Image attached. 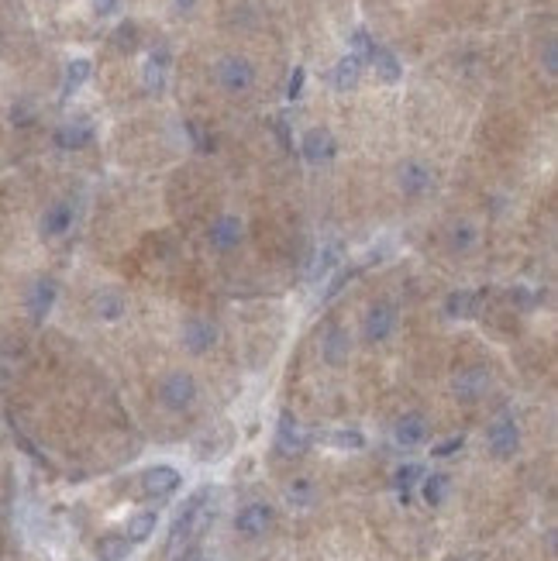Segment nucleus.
Segmentation results:
<instances>
[{"instance_id":"aec40b11","label":"nucleus","mask_w":558,"mask_h":561,"mask_svg":"<svg viewBox=\"0 0 558 561\" xmlns=\"http://www.w3.org/2000/svg\"><path fill=\"white\" fill-rule=\"evenodd\" d=\"M124 310H128V300H124V293H118V289H101L93 296V314L101 321H121Z\"/></svg>"},{"instance_id":"2eb2a0df","label":"nucleus","mask_w":558,"mask_h":561,"mask_svg":"<svg viewBox=\"0 0 558 561\" xmlns=\"http://www.w3.org/2000/svg\"><path fill=\"white\" fill-rule=\"evenodd\" d=\"M397 179H400V189L407 193V197H424L428 189H431V183H435V176H431V169L424 166V162H403L400 172H397Z\"/></svg>"},{"instance_id":"f8f14e48","label":"nucleus","mask_w":558,"mask_h":561,"mask_svg":"<svg viewBox=\"0 0 558 561\" xmlns=\"http://www.w3.org/2000/svg\"><path fill=\"white\" fill-rule=\"evenodd\" d=\"M179 482L183 479H179V472H176L173 465H156V469H149L141 476V493L162 499V496H173L179 489Z\"/></svg>"},{"instance_id":"f257e3e1","label":"nucleus","mask_w":558,"mask_h":561,"mask_svg":"<svg viewBox=\"0 0 558 561\" xmlns=\"http://www.w3.org/2000/svg\"><path fill=\"white\" fill-rule=\"evenodd\" d=\"M214 503H217V489H214V486H200V489L179 507L176 524H173V530H169V561H179V555H187L193 541L210 527V520H214Z\"/></svg>"},{"instance_id":"a19ab883","label":"nucleus","mask_w":558,"mask_h":561,"mask_svg":"<svg viewBox=\"0 0 558 561\" xmlns=\"http://www.w3.org/2000/svg\"><path fill=\"white\" fill-rule=\"evenodd\" d=\"M190 561H200V558H190Z\"/></svg>"},{"instance_id":"c756f323","label":"nucleus","mask_w":558,"mask_h":561,"mask_svg":"<svg viewBox=\"0 0 558 561\" xmlns=\"http://www.w3.org/2000/svg\"><path fill=\"white\" fill-rule=\"evenodd\" d=\"M332 444H334V448H349V451H359V448H366V438H362V430L342 427V430H334V434H332Z\"/></svg>"},{"instance_id":"7c9ffc66","label":"nucleus","mask_w":558,"mask_h":561,"mask_svg":"<svg viewBox=\"0 0 558 561\" xmlns=\"http://www.w3.org/2000/svg\"><path fill=\"white\" fill-rule=\"evenodd\" d=\"M372 45H376V42L369 38L366 28H355V32H351V52L349 55H355L359 63H369V52H372Z\"/></svg>"},{"instance_id":"2f4dec72","label":"nucleus","mask_w":558,"mask_h":561,"mask_svg":"<svg viewBox=\"0 0 558 561\" xmlns=\"http://www.w3.org/2000/svg\"><path fill=\"white\" fill-rule=\"evenodd\" d=\"M420 476H424V472H420V465H403L400 472H397V489H400V499H403V503L410 499V486H414V482H418Z\"/></svg>"},{"instance_id":"6ab92c4d","label":"nucleus","mask_w":558,"mask_h":561,"mask_svg":"<svg viewBox=\"0 0 558 561\" xmlns=\"http://www.w3.org/2000/svg\"><path fill=\"white\" fill-rule=\"evenodd\" d=\"M166 69H169V52L166 49L149 52L145 69H141V83H145L149 93H162V86H166Z\"/></svg>"},{"instance_id":"ea45409f","label":"nucleus","mask_w":558,"mask_h":561,"mask_svg":"<svg viewBox=\"0 0 558 561\" xmlns=\"http://www.w3.org/2000/svg\"><path fill=\"white\" fill-rule=\"evenodd\" d=\"M197 0H176V11H190Z\"/></svg>"},{"instance_id":"f704fd0d","label":"nucleus","mask_w":558,"mask_h":561,"mask_svg":"<svg viewBox=\"0 0 558 561\" xmlns=\"http://www.w3.org/2000/svg\"><path fill=\"white\" fill-rule=\"evenodd\" d=\"M472 245H476V227L472 224H458L452 231V248L455 252H469Z\"/></svg>"},{"instance_id":"cd10ccee","label":"nucleus","mask_w":558,"mask_h":561,"mask_svg":"<svg viewBox=\"0 0 558 561\" xmlns=\"http://www.w3.org/2000/svg\"><path fill=\"white\" fill-rule=\"evenodd\" d=\"M448 486H452V479L445 476V472H431V476L424 479L420 493H424V499H428L431 507H441V503H445V496H448Z\"/></svg>"},{"instance_id":"5701e85b","label":"nucleus","mask_w":558,"mask_h":561,"mask_svg":"<svg viewBox=\"0 0 558 561\" xmlns=\"http://www.w3.org/2000/svg\"><path fill=\"white\" fill-rule=\"evenodd\" d=\"M156 524H159V513L156 510H141V513H135V517L128 520L124 537H128L131 545H141V541H149V537L156 534Z\"/></svg>"},{"instance_id":"9d476101","label":"nucleus","mask_w":558,"mask_h":561,"mask_svg":"<svg viewBox=\"0 0 558 561\" xmlns=\"http://www.w3.org/2000/svg\"><path fill=\"white\" fill-rule=\"evenodd\" d=\"M55 279H35L32 283V289H28V296H24V310H28V317L35 324H42L45 317H49V310H53L55 304Z\"/></svg>"},{"instance_id":"412c9836","label":"nucleus","mask_w":558,"mask_h":561,"mask_svg":"<svg viewBox=\"0 0 558 561\" xmlns=\"http://www.w3.org/2000/svg\"><path fill=\"white\" fill-rule=\"evenodd\" d=\"M359 76H362V63L355 59V55H345V59H338V66L332 73V83L338 93H349L359 86Z\"/></svg>"},{"instance_id":"b1692460","label":"nucleus","mask_w":558,"mask_h":561,"mask_svg":"<svg viewBox=\"0 0 558 561\" xmlns=\"http://www.w3.org/2000/svg\"><path fill=\"white\" fill-rule=\"evenodd\" d=\"M97 558L101 561H124L128 558V551H131V541L124 537V534H104V537H97Z\"/></svg>"},{"instance_id":"473e14b6","label":"nucleus","mask_w":558,"mask_h":561,"mask_svg":"<svg viewBox=\"0 0 558 561\" xmlns=\"http://www.w3.org/2000/svg\"><path fill=\"white\" fill-rule=\"evenodd\" d=\"M359 273V266H338V276H334L332 283H328V289H324V296H321V300H324V304H328V300H334V296H338V293H342V286H345V283H349L351 276Z\"/></svg>"},{"instance_id":"dca6fc26","label":"nucleus","mask_w":558,"mask_h":561,"mask_svg":"<svg viewBox=\"0 0 558 561\" xmlns=\"http://www.w3.org/2000/svg\"><path fill=\"white\" fill-rule=\"evenodd\" d=\"M90 138H93V124L87 118H72L55 128V145L66 149V152H76V149L90 145Z\"/></svg>"},{"instance_id":"f03ea898","label":"nucleus","mask_w":558,"mask_h":561,"mask_svg":"<svg viewBox=\"0 0 558 561\" xmlns=\"http://www.w3.org/2000/svg\"><path fill=\"white\" fill-rule=\"evenodd\" d=\"M193 400H197V379L190 372L176 369V372L162 375V382H159V403L162 407L173 410V413H183V410L193 407Z\"/></svg>"},{"instance_id":"c85d7f7f","label":"nucleus","mask_w":558,"mask_h":561,"mask_svg":"<svg viewBox=\"0 0 558 561\" xmlns=\"http://www.w3.org/2000/svg\"><path fill=\"white\" fill-rule=\"evenodd\" d=\"M286 499H290L293 507H311V503H314V482H311V479H293V482L286 486Z\"/></svg>"},{"instance_id":"423d86ee","label":"nucleus","mask_w":558,"mask_h":561,"mask_svg":"<svg viewBox=\"0 0 558 561\" xmlns=\"http://www.w3.org/2000/svg\"><path fill=\"white\" fill-rule=\"evenodd\" d=\"M242 238H245V224L235 214H221L207 227V245L214 252H235L242 245Z\"/></svg>"},{"instance_id":"4c0bfd02","label":"nucleus","mask_w":558,"mask_h":561,"mask_svg":"<svg viewBox=\"0 0 558 561\" xmlns=\"http://www.w3.org/2000/svg\"><path fill=\"white\" fill-rule=\"evenodd\" d=\"M462 444H466V438L458 434V438H448L445 444H438L431 455H435V459H448V455H455V451H462Z\"/></svg>"},{"instance_id":"39448f33","label":"nucleus","mask_w":558,"mask_h":561,"mask_svg":"<svg viewBox=\"0 0 558 561\" xmlns=\"http://www.w3.org/2000/svg\"><path fill=\"white\" fill-rule=\"evenodd\" d=\"M521 444V430H517V421L510 413H500L486 430V448L496 455V459H510Z\"/></svg>"},{"instance_id":"7ed1b4c3","label":"nucleus","mask_w":558,"mask_h":561,"mask_svg":"<svg viewBox=\"0 0 558 561\" xmlns=\"http://www.w3.org/2000/svg\"><path fill=\"white\" fill-rule=\"evenodd\" d=\"M214 80H217V86L225 93H245V90H252V83H255V69L242 55H225L214 66Z\"/></svg>"},{"instance_id":"0eeeda50","label":"nucleus","mask_w":558,"mask_h":561,"mask_svg":"<svg viewBox=\"0 0 558 561\" xmlns=\"http://www.w3.org/2000/svg\"><path fill=\"white\" fill-rule=\"evenodd\" d=\"M397 331V306L393 304H372L362 321V338L369 344H383L390 334Z\"/></svg>"},{"instance_id":"393cba45","label":"nucleus","mask_w":558,"mask_h":561,"mask_svg":"<svg viewBox=\"0 0 558 561\" xmlns=\"http://www.w3.org/2000/svg\"><path fill=\"white\" fill-rule=\"evenodd\" d=\"M90 69H93V66H90V59H72L70 66H66V76H63V90H59V97H63V101H70L72 93L87 83Z\"/></svg>"},{"instance_id":"9b49d317","label":"nucleus","mask_w":558,"mask_h":561,"mask_svg":"<svg viewBox=\"0 0 558 561\" xmlns=\"http://www.w3.org/2000/svg\"><path fill=\"white\" fill-rule=\"evenodd\" d=\"M269 524H273V510H269L265 503H248V507H242L238 517H235V530H238L242 537H262V534L269 530Z\"/></svg>"},{"instance_id":"f3484780","label":"nucleus","mask_w":558,"mask_h":561,"mask_svg":"<svg viewBox=\"0 0 558 561\" xmlns=\"http://www.w3.org/2000/svg\"><path fill=\"white\" fill-rule=\"evenodd\" d=\"M321 355L328 365H345L351 355V334L345 327H328V334L321 341Z\"/></svg>"},{"instance_id":"4468645a","label":"nucleus","mask_w":558,"mask_h":561,"mask_svg":"<svg viewBox=\"0 0 558 561\" xmlns=\"http://www.w3.org/2000/svg\"><path fill=\"white\" fill-rule=\"evenodd\" d=\"M428 421H424V413H403L397 427H393V441L400 444V448H420V444L428 441Z\"/></svg>"},{"instance_id":"1a4fd4ad","label":"nucleus","mask_w":558,"mask_h":561,"mask_svg":"<svg viewBox=\"0 0 558 561\" xmlns=\"http://www.w3.org/2000/svg\"><path fill=\"white\" fill-rule=\"evenodd\" d=\"M486 390H489V369H483V365L458 369L452 379V392L462 400V403H476V400H483Z\"/></svg>"},{"instance_id":"a211bd4d","label":"nucleus","mask_w":558,"mask_h":561,"mask_svg":"<svg viewBox=\"0 0 558 561\" xmlns=\"http://www.w3.org/2000/svg\"><path fill=\"white\" fill-rule=\"evenodd\" d=\"M38 227H42V238H63L72 227V204H66V200L53 204L42 214V224H38Z\"/></svg>"},{"instance_id":"20e7f679","label":"nucleus","mask_w":558,"mask_h":561,"mask_svg":"<svg viewBox=\"0 0 558 561\" xmlns=\"http://www.w3.org/2000/svg\"><path fill=\"white\" fill-rule=\"evenodd\" d=\"M276 448L283 451V455H290V459H293V455H303V451L311 448V430L300 424L290 410H283V413H279Z\"/></svg>"},{"instance_id":"6e6552de","label":"nucleus","mask_w":558,"mask_h":561,"mask_svg":"<svg viewBox=\"0 0 558 561\" xmlns=\"http://www.w3.org/2000/svg\"><path fill=\"white\" fill-rule=\"evenodd\" d=\"M217 338H221V331H217V324L210 321V317H190V321L183 324V348L190 355L210 352L217 344Z\"/></svg>"},{"instance_id":"e433bc0d","label":"nucleus","mask_w":558,"mask_h":561,"mask_svg":"<svg viewBox=\"0 0 558 561\" xmlns=\"http://www.w3.org/2000/svg\"><path fill=\"white\" fill-rule=\"evenodd\" d=\"M303 80H307V73H303V66L293 69V76H290V83H286V97L290 101H300V93H303Z\"/></svg>"},{"instance_id":"4be33fe9","label":"nucleus","mask_w":558,"mask_h":561,"mask_svg":"<svg viewBox=\"0 0 558 561\" xmlns=\"http://www.w3.org/2000/svg\"><path fill=\"white\" fill-rule=\"evenodd\" d=\"M338 266H342V245H338V241H328V245H324V248L314 256V266H311V283H317V279H328Z\"/></svg>"},{"instance_id":"72a5a7b5","label":"nucleus","mask_w":558,"mask_h":561,"mask_svg":"<svg viewBox=\"0 0 558 561\" xmlns=\"http://www.w3.org/2000/svg\"><path fill=\"white\" fill-rule=\"evenodd\" d=\"M114 45H118L121 52H131L135 45H139V28H135L131 21H124L121 28L114 32Z\"/></svg>"},{"instance_id":"bb28decb","label":"nucleus","mask_w":558,"mask_h":561,"mask_svg":"<svg viewBox=\"0 0 558 561\" xmlns=\"http://www.w3.org/2000/svg\"><path fill=\"white\" fill-rule=\"evenodd\" d=\"M445 314H448L452 321L472 317V314H476V293H472V289H455L452 296L445 300Z\"/></svg>"},{"instance_id":"a878e982","label":"nucleus","mask_w":558,"mask_h":561,"mask_svg":"<svg viewBox=\"0 0 558 561\" xmlns=\"http://www.w3.org/2000/svg\"><path fill=\"white\" fill-rule=\"evenodd\" d=\"M369 63L376 66V73L383 76L386 83H397V80H400V73H403L400 63H397V55H393L390 49H383V45H372V52H369Z\"/></svg>"},{"instance_id":"58836bf2","label":"nucleus","mask_w":558,"mask_h":561,"mask_svg":"<svg viewBox=\"0 0 558 561\" xmlns=\"http://www.w3.org/2000/svg\"><path fill=\"white\" fill-rule=\"evenodd\" d=\"M93 7H97V15H111L118 7V0H93Z\"/></svg>"},{"instance_id":"c9c22d12","label":"nucleus","mask_w":558,"mask_h":561,"mask_svg":"<svg viewBox=\"0 0 558 561\" xmlns=\"http://www.w3.org/2000/svg\"><path fill=\"white\" fill-rule=\"evenodd\" d=\"M541 66H544V73H548V76H555V73H558V45H555V38H548V42H544V52H541Z\"/></svg>"},{"instance_id":"ddd939ff","label":"nucleus","mask_w":558,"mask_h":561,"mask_svg":"<svg viewBox=\"0 0 558 561\" xmlns=\"http://www.w3.org/2000/svg\"><path fill=\"white\" fill-rule=\"evenodd\" d=\"M334 135L328 131V128H311L307 135H303V141H300V152H303V159L307 162H314V166H321V162H328V159H334Z\"/></svg>"}]
</instances>
